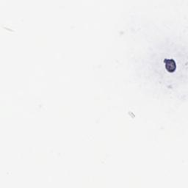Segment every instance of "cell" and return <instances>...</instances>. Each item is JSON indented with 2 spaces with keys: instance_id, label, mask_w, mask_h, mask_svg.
I'll use <instances>...</instances> for the list:
<instances>
[{
  "instance_id": "6da1fadb",
  "label": "cell",
  "mask_w": 188,
  "mask_h": 188,
  "mask_svg": "<svg viewBox=\"0 0 188 188\" xmlns=\"http://www.w3.org/2000/svg\"><path fill=\"white\" fill-rule=\"evenodd\" d=\"M165 63V67L169 71H173L175 70L176 68V62H174L173 60L170 59H165L164 60Z\"/></svg>"
}]
</instances>
